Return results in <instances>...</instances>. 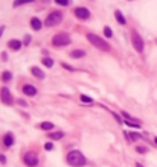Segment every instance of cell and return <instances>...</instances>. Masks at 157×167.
I'll list each match as a JSON object with an SVG mask.
<instances>
[{
  "label": "cell",
  "mask_w": 157,
  "mask_h": 167,
  "mask_svg": "<svg viewBox=\"0 0 157 167\" xmlns=\"http://www.w3.org/2000/svg\"><path fill=\"white\" fill-rule=\"evenodd\" d=\"M67 163L72 167H83L86 166V158L80 150H70L67 153Z\"/></svg>",
  "instance_id": "cell-1"
},
{
  "label": "cell",
  "mask_w": 157,
  "mask_h": 167,
  "mask_svg": "<svg viewBox=\"0 0 157 167\" xmlns=\"http://www.w3.org/2000/svg\"><path fill=\"white\" fill-rule=\"evenodd\" d=\"M87 40L93 44L96 49H99V50H102V52H110V44L105 41V40H102L101 36H98V35H95V34H87Z\"/></svg>",
  "instance_id": "cell-2"
},
{
  "label": "cell",
  "mask_w": 157,
  "mask_h": 167,
  "mask_svg": "<svg viewBox=\"0 0 157 167\" xmlns=\"http://www.w3.org/2000/svg\"><path fill=\"white\" fill-rule=\"evenodd\" d=\"M52 44L55 47H63V46H69L70 44V36L67 34H57L52 38Z\"/></svg>",
  "instance_id": "cell-3"
},
{
  "label": "cell",
  "mask_w": 157,
  "mask_h": 167,
  "mask_svg": "<svg viewBox=\"0 0 157 167\" xmlns=\"http://www.w3.org/2000/svg\"><path fill=\"white\" fill-rule=\"evenodd\" d=\"M63 20V14L60 11H54V12H50V14L47 15L46 18V26L52 28V26H57V24H60Z\"/></svg>",
  "instance_id": "cell-4"
},
{
  "label": "cell",
  "mask_w": 157,
  "mask_h": 167,
  "mask_svg": "<svg viewBox=\"0 0 157 167\" xmlns=\"http://www.w3.org/2000/svg\"><path fill=\"white\" fill-rule=\"evenodd\" d=\"M131 43H133V47H134L136 52H139V53L143 52V40H142V36L137 34V31L131 32Z\"/></svg>",
  "instance_id": "cell-5"
},
{
  "label": "cell",
  "mask_w": 157,
  "mask_h": 167,
  "mask_svg": "<svg viewBox=\"0 0 157 167\" xmlns=\"http://www.w3.org/2000/svg\"><path fill=\"white\" fill-rule=\"evenodd\" d=\"M0 100H2L5 105H12L14 104V97H12V94H11V91L8 88L0 90Z\"/></svg>",
  "instance_id": "cell-6"
},
{
  "label": "cell",
  "mask_w": 157,
  "mask_h": 167,
  "mask_svg": "<svg viewBox=\"0 0 157 167\" xmlns=\"http://www.w3.org/2000/svg\"><path fill=\"white\" fill-rule=\"evenodd\" d=\"M23 161H24L26 166L35 167V166L38 164V157H37V153H34V152H28V153L23 157Z\"/></svg>",
  "instance_id": "cell-7"
},
{
  "label": "cell",
  "mask_w": 157,
  "mask_h": 167,
  "mask_svg": "<svg viewBox=\"0 0 157 167\" xmlns=\"http://www.w3.org/2000/svg\"><path fill=\"white\" fill-rule=\"evenodd\" d=\"M73 14H75L78 18H81V20H87V18L90 17V11H88L87 8H83V6H80V8H75Z\"/></svg>",
  "instance_id": "cell-8"
},
{
  "label": "cell",
  "mask_w": 157,
  "mask_h": 167,
  "mask_svg": "<svg viewBox=\"0 0 157 167\" xmlns=\"http://www.w3.org/2000/svg\"><path fill=\"white\" fill-rule=\"evenodd\" d=\"M23 93L26 94V96H29V97H34L35 94H37V88L34 87V85H24L23 87Z\"/></svg>",
  "instance_id": "cell-9"
},
{
  "label": "cell",
  "mask_w": 157,
  "mask_h": 167,
  "mask_svg": "<svg viewBox=\"0 0 157 167\" xmlns=\"http://www.w3.org/2000/svg\"><path fill=\"white\" fill-rule=\"evenodd\" d=\"M31 73L35 76V78H38V79H44V71L41 70V69H38V67H31Z\"/></svg>",
  "instance_id": "cell-10"
},
{
  "label": "cell",
  "mask_w": 157,
  "mask_h": 167,
  "mask_svg": "<svg viewBox=\"0 0 157 167\" xmlns=\"http://www.w3.org/2000/svg\"><path fill=\"white\" fill-rule=\"evenodd\" d=\"M41 26H43V23L40 21V18H37V17L31 18V28H32L34 31H40Z\"/></svg>",
  "instance_id": "cell-11"
},
{
  "label": "cell",
  "mask_w": 157,
  "mask_h": 167,
  "mask_svg": "<svg viewBox=\"0 0 157 167\" xmlns=\"http://www.w3.org/2000/svg\"><path fill=\"white\" fill-rule=\"evenodd\" d=\"M12 143H14V135H12L11 132H8V134L3 137V144H5L6 147H9V146H12Z\"/></svg>",
  "instance_id": "cell-12"
},
{
  "label": "cell",
  "mask_w": 157,
  "mask_h": 167,
  "mask_svg": "<svg viewBox=\"0 0 157 167\" xmlns=\"http://www.w3.org/2000/svg\"><path fill=\"white\" fill-rule=\"evenodd\" d=\"M114 17H116V20H117V23L119 24H125L127 23V20H125V17H124V14L119 11V9H116L114 11Z\"/></svg>",
  "instance_id": "cell-13"
},
{
  "label": "cell",
  "mask_w": 157,
  "mask_h": 167,
  "mask_svg": "<svg viewBox=\"0 0 157 167\" xmlns=\"http://www.w3.org/2000/svg\"><path fill=\"white\" fill-rule=\"evenodd\" d=\"M8 46H9V49H12V50H20L21 41H18V40H11V41L8 43Z\"/></svg>",
  "instance_id": "cell-14"
},
{
  "label": "cell",
  "mask_w": 157,
  "mask_h": 167,
  "mask_svg": "<svg viewBox=\"0 0 157 167\" xmlns=\"http://www.w3.org/2000/svg\"><path fill=\"white\" fill-rule=\"evenodd\" d=\"M70 56L75 58V59H80V58L86 56V52H84V50H73V52L70 53Z\"/></svg>",
  "instance_id": "cell-15"
},
{
  "label": "cell",
  "mask_w": 157,
  "mask_h": 167,
  "mask_svg": "<svg viewBox=\"0 0 157 167\" xmlns=\"http://www.w3.org/2000/svg\"><path fill=\"white\" fill-rule=\"evenodd\" d=\"M64 137V132H61V131H58V132H49V138H52V140H61Z\"/></svg>",
  "instance_id": "cell-16"
},
{
  "label": "cell",
  "mask_w": 157,
  "mask_h": 167,
  "mask_svg": "<svg viewBox=\"0 0 157 167\" xmlns=\"http://www.w3.org/2000/svg\"><path fill=\"white\" fill-rule=\"evenodd\" d=\"M34 0H14V3H12V6L14 8H18L21 5H26V3H32Z\"/></svg>",
  "instance_id": "cell-17"
},
{
  "label": "cell",
  "mask_w": 157,
  "mask_h": 167,
  "mask_svg": "<svg viewBox=\"0 0 157 167\" xmlns=\"http://www.w3.org/2000/svg\"><path fill=\"white\" fill-rule=\"evenodd\" d=\"M40 128H41V129H44V131H50V129H54V123H50V122H43V123L40 125Z\"/></svg>",
  "instance_id": "cell-18"
},
{
  "label": "cell",
  "mask_w": 157,
  "mask_h": 167,
  "mask_svg": "<svg viewBox=\"0 0 157 167\" xmlns=\"http://www.w3.org/2000/svg\"><path fill=\"white\" fill-rule=\"evenodd\" d=\"M2 79H3L5 82H8V81L12 79V74H11L9 71H3V73H2Z\"/></svg>",
  "instance_id": "cell-19"
},
{
  "label": "cell",
  "mask_w": 157,
  "mask_h": 167,
  "mask_svg": "<svg viewBox=\"0 0 157 167\" xmlns=\"http://www.w3.org/2000/svg\"><path fill=\"white\" fill-rule=\"evenodd\" d=\"M43 64L46 67H52V66H54V61H52L50 58H43Z\"/></svg>",
  "instance_id": "cell-20"
},
{
  "label": "cell",
  "mask_w": 157,
  "mask_h": 167,
  "mask_svg": "<svg viewBox=\"0 0 157 167\" xmlns=\"http://www.w3.org/2000/svg\"><path fill=\"white\" fill-rule=\"evenodd\" d=\"M104 35H105L107 38H110V36L113 35V32H111V29H110L108 26H105V28H104Z\"/></svg>",
  "instance_id": "cell-21"
},
{
  "label": "cell",
  "mask_w": 157,
  "mask_h": 167,
  "mask_svg": "<svg viewBox=\"0 0 157 167\" xmlns=\"http://www.w3.org/2000/svg\"><path fill=\"white\" fill-rule=\"evenodd\" d=\"M57 5H61V6H67L70 3V0H55Z\"/></svg>",
  "instance_id": "cell-22"
},
{
  "label": "cell",
  "mask_w": 157,
  "mask_h": 167,
  "mask_svg": "<svg viewBox=\"0 0 157 167\" xmlns=\"http://www.w3.org/2000/svg\"><path fill=\"white\" fill-rule=\"evenodd\" d=\"M61 67L66 69V70H69V71H73V70H75L72 66H69V64H66V62H61Z\"/></svg>",
  "instance_id": "cell-23"
},
{
  "label": "cell",
  "mask_w": 157,
  "mask_h": 167,
  "mask_svg": "<svg viewBox=\"0 0 157 167\" xmlns=\"http://www.w3.org/2000/svg\"><path fill=\"white\" fill-rule=\"evenodd\" d=\"M81 100L86 102V104H93V99H90V97H87V96H81Z\"/></svg>",
  "instance_id": "cell-24"
},
{
  "label": "cell",
  "mask_w": 157,
  "mask_h": 167,
  "mask_svg": "<svg viewBox=\"0 0 157 167\" xmlns=\"http://www.w3.org/2000/svg\"><path fill=\"white\" fill-rule=\"evenodd\" d=\"M136 150H137L139 153H147V147H143V146H137Z\"/></svg>",
  "instance_id": "cell-25"
},
{
  "label": "cell",
  "mask_w": 157,
  "mask_h": 167,
  "mask_svg": "<svg viewBox=\"0 0 157 167\" xmlns=\"http://www.w3.org/2000/svg\"><path fill=\"white\" fill-rule=\"evenodd\" d=\"M44 149L46 150H52V149H54V144H52V143H46L44 144Z\"/></svg>",
  "instance_id": "cell-26"
},
{
  "label": "cell",
  "mask_w": 157,
  "mask_h": 167,
  "mask_svg": "<svg viewBox=\"0 0 157 167\" xmlns=\"http://www.w3.org/2000/svg\"><path fill=\"white\" fill-rule=\"evenodd\" d=\"M29 41H31V36H29V35H26V36H24V44L28 46V43H29Z\"/></svg>",
  "instance_id": "cell-27"
},
{
  "label": "cell",
  "mask_w": 157,
  "mask_h": 167,
  "mask_svg": "<svg viewBox=\"0 0 157 167\" xmlns=\"http://www.w3.org/2000/svg\"><path fill=\"white\" fill-rule=\"evenodd\" d=\"M0 163H6V157L5 155H0Z\"/></svg>",
  "instance_id": "cell-28"
},
{
  "label": "cell",
  "mask_w": 157,
  "mask_h": 167,
  "mask_svg": "<svg viewBox=\"0 0 157 167\" xmlns=\"http://www.w3.org/2000/svg\"><path fill=\"white\" fill-rule=\"evenodd\" d=\"M3 31H5V26H0V36H2V34H3Z\"/></svg>",
  "instance_id": "cell-29"
},
{
  "label": "cell",
  "mask_w": 157,
  "mask_h": 167,
  "mask_svg": "<svg viewBox=\"0 0 157 167\" xmlns=\"http://www.w3.org/2000/svg\"><path fill=\"white\" fill-rule=\"evenodd\" d=\"M6 58H8V55H6V53H2V59L6 61Z\"/></svg>",
  "instance_id": "cell-30"
},
{
  "label": "cell",
  "mask_w": 157,
  "mask_h": 167,
  "mask_svg": "<svg viewBox=\"0 0 157 167\" xmlns=\"http://www.w3.org/2000/svg\"><path fill=\"white\" fill-rule=\"evenodd\" d=\"M136 167H143V166H142L140 163H137V164H136Z\"/></svg>",
  "instance_id": "cell-31"
},
{
  "label": "cell",
  "mask_w": 157,
  "mask_h": 167,
  "mask_svg": "<svg viewBox=\"0 0 157 167\" xmlns=\"http://www.w3.org/2000/svg\"><path fill=\"white\" fill-rule=\"evenodd\" d=\"M154 141H156V144H157V138H156V140H154Z\"/></svg>",
  "instance_id": "cell-32"
},
{
  "label": "cell",
  "mask_w": 157,
  "mask_h": 167,
  "mask_svg": "<svg viewBox=\"0 0 157 167\" xmlns=\"http://www.w3.org/2000/svg\"><path fill=\"white\" fill-rule=\"evenodd\" d=\"M156 43H157V40H156Z\"/></svg>",
  "instance_id": "cell-33"
}]
</instances>
